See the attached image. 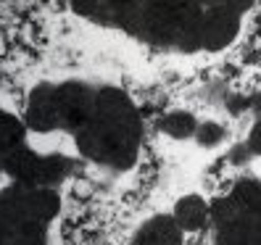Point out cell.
<instances>
[{
    "label": "cell",
    "instance_id": "4",
    "mask_svg": "<svg viewBox=\"0 0 261 245\" xmlns=\"http://www.w3.org/2000/svg\"><path fill=\"white\" fill-rule=\"evenodd\" d=\"M32 150L24 124L8 111L0 108V179H11L19 172L21 161Z\"/></svg>",
    "mask_w": 261,
    "mask_h": 245
},
{
    "label": "cell",
    "instance_id": "8",
    "mask_svg": "<svg viewBox=\"0 0 261 245\" xmlns=\"http://www.w3.org/2000/svg\"><path fill=\"white\" fill-rule=\"evenodd\" d=\"M195 140H198V145H203V148H211V145H219L222 140H224V129L219 127V124H198V129H195Z\"/></svg>",
    "mask_w": 261,
    "mask_h": 245
},
{
    "label": "cell",
    "instance_id": "9",
    "mask_svg": "<svg viewBox=\"0 0 261 245\" xmlns=\"http://www.w3.org/2000/svg\"><path fill=\"white\" fill-rule=\"evenodd\" d=\"M245 150H248L251 156H261V121L253 124L251 137H248V143H245Z\"/></svg>",
    "mask_w": 261,
    "mask_h": 245
},
{
    "label": "cell",
    "instance_id": "10",
    "mask_svg": "<svg viewBox=\"0 0 261 245\" xmlns=\"http://www.w3.org/2000/svg\"><path fill=\"white\" fill-rule=\"evenodd\" d=\"M8 53V40H6V32L0 29V56H6Z\"/></svg>",
    "mask_w": 261,
    "mask_h": 245
},
{
    "label": "cell",
    "instance_id": "6",
    "mask_svg": "<svg viewBox=\"0 0 261 245\" xmlns=\"http://www.w3.org/2000/svg\"><path fill=\"white\" fill-rule=\"evenodd\" d=\"M172 216L179 224L182 232H198V229H206L208 216H211V206L201 195H185L174 203Z\"/></svg>",
    "mask_w": 261,
    "mask_h": 245
},
{
    "label": "cell",
    "instance_id": "2",
    "mask_svg": "<svg viewBox=\"0 0 261 245\" xmlns=\"http://www.w3.org/2000/svg\"><path fill=\"white\" fill-rule=\"evenodd\" d=\"M61 213L56 187L6 182L0 187V245H58Z\"/></svg>",
    "mask_w": 261,
    "mask_h": 245
},
{
    "label": "cell",
    "instance_id": "5",
    "mask_svg": "<svg viewBox=\"0 0 261 245\" xmlns=\"http://www.w3.org/2000/svg\"><path fill=\"white\" fill-rule=\"evenodd\" d=\"M185 232L179 229L172 213H156L145 219L135 232V245H182Z\"/></svg>",
    "mask_w": 261,
    "mask_h": 245
},
{
    "label": "cell",
    "instance_id": "1",
    "mask_svg": "<svg viewBox=\"0 0 261 245\" xmlns=\"http://www.w3.org/2000/svg\"><path fill=\"white\" fill-rule=\"evenodd\" d=\"M27 127L37 134L64 132L82 161L106 172H129L140 158V114L114 87L42 85L29 98Z\"/></svg>",
    "mask_w": 261,
    "mask_h": 245
},
{
    "label": "cell",
    "instance_id": "3",
    "mask_svg": "<svg viewBox=\"0 0 261 245\" xmlns=\"http://www.w3.org/2000/svg\"><path fill=\"white\" fill-rule=\"evenodd\" d=\"M206 245H261V185L238 182L232 193L211 206Z\"/></svg>",
    "mask_w": 261,
    "mask_h": 245
},
{
    "label": "cell",
    "instance_id": "7",
    "mask_svg": "<svg viewBox=\"0 0 261 245\" xmlns=\"http://www.w3.org/2000/svg\"><path fill=\"white\" fill-rule=\"evenodd\" d=\"M195 129H198V124H195L193 114H188V111H172L161 119V132L174 137V140H190Z\"/></svg>",
    "mask_w": 261,
    "mask_h": 245
}]
</instances>
